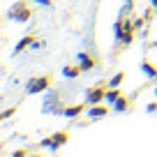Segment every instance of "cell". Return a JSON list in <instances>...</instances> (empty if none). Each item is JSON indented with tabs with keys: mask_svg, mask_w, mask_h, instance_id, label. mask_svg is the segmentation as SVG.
<instances>
[{
	"mask_svg": "<svg viewBox=\"0 0 157 157\" xmlns=\"http://www.w3.org/2000/svg\"><path fill=\"white\" fill-rule=\"evenodd\" d=\"M81 74H83L81 65H65V67H63V76L65 78H78Z\"/></svg>",
	"mask_w": 157,
	"mask_h": 157,
	"instance_id": "ba28073f",
	"label": "cell"
},
{
	"mask_svg": "<svg viewBox=\"0 0 157 157\" xmlns=\"http://www.w3.org/2000/svg\"><path fill=\"white\" fill-rule=\"evenodd\" d=\"M146 111H148V113H157V102H150V104L146 106Z\"/></svg>",
	"mask_w": 157,
	"mask_h": 157,
	"instance_id": "2e32d148",
	"label": "cell"
},
{
	"mask_svg": "<svg viewBox=\"0 0 157 157\" xmlns=\"http://www.w3.org/2000/svg\"><path fill=\"white\" fill-rule=\"evenodd\" d=\"M143 23H146V19H143V16H141V19H134V28H143Z\"/></svg>",
	"mask_w": 157,
	"mask_h": 157,
	"instance_id": "ac0fdd59",
	"label": "cell"
},
{
	"mask_svg": "<svg viewBox=\"0 0 157 157\" xmlns=\"http://www.w3.org/2000/svg\"><path fill=\"white\" fill-rule=\"evenodd\" d=\"M86 113H88L90 120H97V118H104V116H106L109 109H106V106H102V104H93L90 109H86Z\"/></svg>",
	"mask_w": 157,
	"mask_h": 157,
	"instance_id": "5b68a950",
	"label": "cell"
},
{
	"mask_svg": "<svg viewBox=\"0 0 157 157\" xmlns=\"http://www.w3.org/2000/svg\"><path fill=\"white\" fill-rule=\"evenodd\" d=\"M7 16H10L12 21H19V23H25V21H30V16H33V10H30L25 2H16L14 7H12L10 12H7Z\"/></svg>",
	"mask_w": 157,
	"mask_h": 157,
	"instance_id": "7a4b0ae2",
	"label": "cell"
},
{
	"mask_svg": "<svg viewBox=\"0 0 157 157\" xmlns=\"http://www.w3.org/2000/svg\"><path fill=\"white\" fill-rule=\"evenodd\" d=\"M123 81H125V74L123 72H118V74H113V76L111 78H109V88H120V83H123Z\"/></svg>",
	"mask_w": 157,
	"mask_h": 157,
	"instance_id": "7c38bea8",
	"label": "cell"
},
{
	"mask_svg": "<svg viewBox=\"0 0 157 157\" xmlns=\"http://www.w3.org/2000/svg\"><path fill=\"white\" fill-rule=\"evenodd\" d=\"M106 88H109V86H106ZM106 88H104V86H97V88H88V90H86V102H88L90 106H93V104H99L104 97H106Z\"/></svg>",
	"mask_w": 157,
	"mask_h": 157,
	"instance_id": "3957f363",
	"label": "cell"
},
{
	"mask_svg": "<svg viewBox=\"0 0 157 157\" xmlns=\"http://www.w3.org/2000/svg\"><path fill=\"white\" fill-rule=\"evenodd\" d=\"M78 65H81L83 72H90V69L97 67V60H95V56H90V53H78Z\"/></svg>",
	"mask_w": 157,
	"mask_h": 157,
	"instance_id": "277c9868",
	"label": "cell"
},
{
	"mask_svg": "<svg viewBox=\"0 0 157 157\" xmlns=\"http://www.w3.org/2000/svg\"><path fill=\"white\" fill-rule=\"evenodd\" d=\"M150 5L155 7V12H157V0H150Z\"/></svg>",
	"mask_w": 157,
	"mask_h": 157,
	"instance_id": "44dd1931",
	"label": "cell"
},
{
	"mask_svg": "<svg viewBox=\"0 0 157 157\" xmlns=\"http://www.w3.org/2000/svg\"><path fill=\"white\" fill-rule=\"evenodd\" d=\"M118 97H123L118 88H106V97H104V99H106V104H113Z\"/></svg>",
	"mask_w": 157,
	"mask_h": 157,
	"instance_id": "4fadbf2b",
	"label": "cell"
},
{
	"mask_svg": "<svg viewBox=\"0 0 157 157\" xmlns=\"http://www.w3.org/2000/svg\"><path fill=\"white\" fill-rule=\"evenodd\" d=\"M35 2H39V5H44V7H51V2H53V0H35Z\"/></svg>",
	"mask_w": 157,
	"mask_h": 157,
	"instance_id": "ffe728a7",
	"label": "cell"
},
{
	"mask_svg": "<svg viewBox=\"0 0 157 157\" xmlns=\"http://www.w3.org/2000/svg\"><path fill=\"white\" fill-rule=\"evenodd\" d=\"M67 141H69V134L67 132H56L53 136H51V150H58V148L65 146Z\"/></svg>",
	"mask_w": 157,
	"mask_h": 157,
	"instance_id": "52a82bcc",
	"label": "cell"
},
{
	"mask_svg": "<svg viewBox=\"0 0 157 157\" xmlns=\"http://www.w3.org/2000/svg\"><path fill=\"white\" fill-rule=\"evenodd\" d=\"M51 81H53L51 76H33L28 83H25V93H28V95L44 93V90H49V88H51Z\"/></svg>",
	"mask_w": 157,
	"mask_h": 157,
	"instance_id": "6da1fadb",
	"label": "cell"
},
{
	"mask_svg": "<svg viewBox=\"0 0 157 157\" xmlns=\"http://www.w3.org/2000/svg\"><path fill=\"white\" fill-rule=\"evenodd\" d=\"M42 46H44V44H42V42H39V39H35L33 44H30V49H33V51H39V49H42Z\"/></svg>",
	"mask_w": 157,
	"mask_h": 157,
	"instance_id": "e0dca14e",
	"label": "cell"
},
{
	"mask_svg": "<svg viewBox=\"0 0 157 157\" xmlns=\"http://www.w3.org/2000/svg\"><path fill=\"white\" fill-rule=\"evenodd\" d=\"M14 111H16L14 106H12V109H5V111L0 113V118H2V120H7V118H12V116H14Z\"/></svg>",
	"mask_w": 157,
	"mask_h": 157,
	"instance_id": "9a60e30c",
	"label": "cell"
},
{
	"mask_svg": "<svg viewBox=\"0 0 157 157\" xmlns=\"http://www.w3.org/2000/svg\"><path fill=\"white\" fill-rule=\"evenodd\" d=\"M125 10H129V12L134 10V0H125Z\"/></svg>",
	"mask_w": 157,
	"mask_h": 157,
	"instance_id": "d6986e66",
	"label": "cell"
},
{
	"mask_svg": "<svg viewBox=\"0 0 157 157\" xmlns=\"http://www.w3.org/2000/svg\"><path fill=\"white\" fill-rule=\"evenodd\" d=\"M35 42V37L33 35H23V39H21L19 44H16V49H14V53H21V51H25V49H30V44Z\"/></svg>",
	"mask_w": 157,
	"mask_h": 157,
	"instance_id": "8fae6325",
	"label": "cell"
},
{
	"mask_svg": "<svg viewBox=\"0 0 157 157\" xmlns=\"http://www.w3.org/2000/svg\"><path fill=\"white\" fill-rule=\"evenodd\" d=\"M123 33H125V28H123V19H120V21H116V23H113V37H116V42H120Z\"/></svg>",
	"mask_w": 157,
	"mask_h": 157,
	"instance_id": "5bb4252c",
	"label": "cell"
},
{
	"mask_svg": "<svg viewBox=\"0 0 157 157\" xmlns=\"http://www.w3.org/2000/svg\"><path fill=\"white\" fill-rule=\"evenodd\" d=\"M141 72L146 74L148 78H157V67L152 63H148V60H143V63H141Z\"/></svg>",
	"mask_w": 157,
	"mask_h": 157,
	"instance_id": "30bf717a",
	"label": "cell"
},
{
	"mask_svg": "<svg viewBox=\"0 0 157 157\" xmlns=\"http://www.w3.org/2000/svg\"><path fill=\"white\" fill-rule=\"evenodd\" d=\"M155 97H157V86H155Z\"/></svg>",
	"mask_w": 157,
	"mask_h": 157,
	"instance_id": "7402d4cb",
	"label": "cell"
},
{
	"mask_svg": "<svg viewBox=\"0 0 157 157\" xmlns=\"http://www.w3.org/2000/svg\"><path fill=\"white\" fill-rule=\"evenodd\" d=\"M83 111H86L83 104H69V106L63 109V116H65V118H78Z\"/></svg>",
	"mask_w": 157,
	"mask_h": 157,
	"instance_id": "8992f818",
	"label": "cell"
},
{
	"mask_svg": "<svg viewBox=\"0 0 157 157\" xmlns=\"http://www.w3.org/2000/svg\"><path fill=\"white\" fill-rule=\"evenodd\" d=\"M111 109H113L116 113H125V111L129 109V99H127V97H118L116 102L111 104Z\"/></svg>",
	"mask_w": 157,
	"mask_h": 157,
	"instance_id": "9c48e42d",
	"label": "cell"
}]
</instances>
